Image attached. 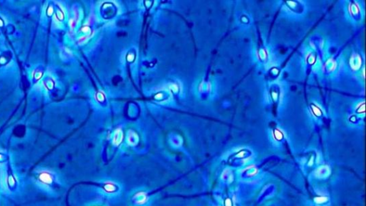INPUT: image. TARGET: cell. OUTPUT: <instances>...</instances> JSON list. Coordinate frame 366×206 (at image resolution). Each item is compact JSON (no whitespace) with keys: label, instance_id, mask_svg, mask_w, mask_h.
<instances>
[{"label":"cell","instance_id":"6da1fadb","mask_svg":"<svg viewBox=\"0 0 366 206\" xmlns=\"http://www.w3.org/2000/svg\"><path fill=\"white\" fill-rule=\"evenodd\" d=\"M151 198L146 190H137L132 194L130 203L132 206H149Z\"/></svg>","mask_w":366,"mask_h":206},{"label":"cell","instance_id":"52a82bcc","mask_svg":"<svg viewBox=\"0 0 366 206\" xmlns=\"http://www.w3.org/2000/svg\"><path fill=\"white\" fill-rule=\"evenodd\" d=\"M92 206H104V205H92Z\"/></svg>","mask_w":366,"mask_h":206},{"label":"cell","instance_id":"3957f363","mask_svg":"<svg viewBox=\"0 0 366 206\" xmlns=\"http://www.w3.org/2000/svg\"><path fill=\"white\" fill-rule=\"evenodd\" d=\"M330 174V170L328 166H322L318 168L315 172V176L318 178H326Z\"/></svg>","mask_w":366,"mask_h":206},{"label":"cell","instance_id":"8992f818","mask_svg":"<svg viewBox=\"0 0 366 206\" xmlns=\"http://www.w3.org/2000/svg\"><path fill=\"white\" fill-rule=\"evenodd\" d=\"M39 179L42 180L43 182L47 184H50V182L52 181V177H51L50 175L48 173H42L39 176Z\"/></svg>","mask_w":366,"mask_h":206},{"label":"cell","instance_id":"7a4b0ae2","mask_svg":"<svg viewBox=\"0 0 366 206\" xmlns=\"http://www.w3.org/2000/svg\"><path fill=\"white\" fill-rule=\"evenodd\" d=\"M100 190L104 195L107 196H117L121 190V187L119 184L113 181H105L100 184Z\"/></svg>","mask_w":366,"mask_h":206},{"label":"cell","instance_id":"277c9868","mask_svg":"<svg viewBox=\"0 0 366 206\" xmlns=\"http://www.w3.org/2000/svg\"><path fill=\"white\" fill-rule=\"evenodd\" d=\"M127 141L129 146H135L139 142V136L134 131L129 130L127 135Z\"/></svg>","mask_w":366,"mask_h":206},{"label":"cell","instance_id":"5b68a950","mask_svg":"<svg viewBox=\"0 0 366 206\" xmlns=\"http://www.w3.org/2000/svg\"><path fill=\"white\" fill-rule=\"evenodd\" d=\"M123 139V132L120 129H116L115 133H114L113 142L115 146H119L122 142Z\"/></svg>","mask_w":366,"mask_h":206}]
</instances>
